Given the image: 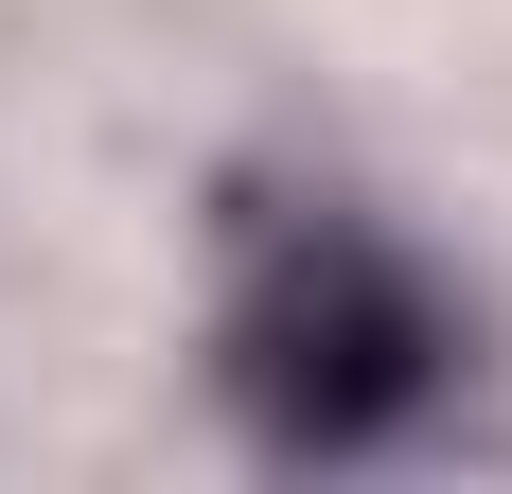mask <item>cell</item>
<instances>
[{
    "instance_id": "6da1fadb",
    "label": "cell",
    "mask_w": 512,
    "mask_h": 494,
    "mask_svg": "<svg viewBox=\"0 0 512 494\" xmlns=\"http://www.w3.org/2000/svg\"><path fill=\"white\" fill-rule=\"evenodd\" d=\"M442 371H460V318H442V283L371 212L301 195V212H248L230 230V389L301 459L389 442L407 406H442Z\"/></svg>"
}]
</instances>
